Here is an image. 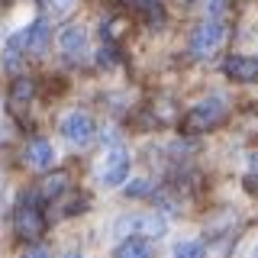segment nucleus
I'll return each mask as SVG.
<instances>
[{
  "mask_svg": "<svg viewBox=\"0 0 258 258\" xmlns=\"http://www.w3.org/2000/svg\"><path fill=\"white\" fill-rule=\"evenodd\" d=\"M113 232L119 239L126 236H142V239H161L168 232V223L161 213H126L113 223Z\"/></svg>",
  "mask_w": 258,
  "mask_h": 258,
  "instance_id": "1",
  "label": "nucleus"
},
{
  "mask_svg": "<svg viewBox=\"0 0 258 258\" xmlns=\"http://www.w3.org/2000/svg\"><path fill=\"white\" fill-rule=\"evenodd\" d=\"M226 23L223 20H204L190 32V55L194 58H213L226 42Z\"/></svg>",
  "mask_w": 258,
  "mask_h": 258,
  "instance_id": "2",
  "label": "nucleus"
},
{
  "mask_svg": "<svg viewBox=\"0 0 258 258\" xmlns=\"http://www.w3.org/2000/svg\"><path fill=\"white\" fill-rule=\"evenodd\" d=\"M226 116V100L223 97H207V100H200L197 107L187 110V116H184V133H207V129H213L216 123H223Z\"/></svg>",
  "mask_w": 258,
  "mask_h": 258,
  "instance_id": "3",
  "label": "nucleus"
},
{
  "mask_svg": "<svg viewBox=\"0 0 258 258\" xmlns=\"http://www.w3.org/2000/svg\"><path fill=\"white\" fill-rule=\"evenodd\" d=\"M13 226H16V232H20V239H39V236H42L45 223H42V213H39L36 200H32L29 194H23L20 204H16Z\"/></svg>",
  "mask_w": 258,
  "mask_h": 258,
  "instance_id": "4",
  "label": "nucleus"
},
{
  "mask_svg": "<svg viewBox=\"0 0 258 258\" xmlns=\"http://www.w3.org/2000/svg\"><path fill=\"white\" fill-rule=\"evenodd\" d=\"M97 174H100V184H103V187H119V184L129 177V152L119 149V145H113L107 155H103Z\"/></svg>",
  "mask_w": 258,
  "mask_h": 258,
  "instance_id": "5",
  "label": "nucleus"
},
{
  "mask_svg": "<svg viewBox=\"0 0 258 258\" xmlns=\"http://www.w3.org/2000/svg\"><path fill=\"white\" fill-rule=\"evenodd\" d=\"M61 136L68 142H75V145H87L97 136V126L84 110H75V113H68V116L61 119Z\"/></svg>",
  "mask_w": 258,
  "mask_h": 258,
  "instance_id": "6",
  "label": "nucleus"
},
{
  "mask_svg": "<svg viewBox=\"0 0 258 258\" xmlns=\"http://www.w3.org/2000/svg\"><path fill=\"white\" fill-rule=\"evenodd\" d=\"M48 39H52V32H48V23L45 20H36L32 26H26L23 32H16V36L10 39V42H16L20 48H26V52H45Z\"/></svg>",
  "mask_w": 258,
  "mask_h": 258,
  "instance_id": "7",
  "label": "nucleus"
},
{
  "mask_svg": "<svg viewBox=\"0 0 258 258\" xmlns=\"http://www.w3.org/2000/svg\"><path fill=\"white\" fill-rule=\"evenodd\" d=\"M223 71L226 78L239 81V84H252V81H258V58L255 55H229L223 61Z\"/></svg>",
  "mask_w": 258,
  "mask_h": 258,
  "instance_id": "8",
  "label": "nucleus"
},
{
  "mask_svg": "<svg viewBox=\"0 0 258 258\" xmlns=\"http://www.w3.org/2000/svg\"><path fill=\"white\" fill-rule=\"evenodd\" d=\"M58 48L68 58H81V55L87 52V32L81 29V26H68V29H61V36H58Z\"/></svg>",
  "mask_w": 258,
  "mask_h": 258,
  "instance_id": "9",
  "label": "nucleus"
},
{
  "mask_svg": "<svg viewBox=\"0 0 258 258\" xmlns=\"http://www.w3.org/2000/svg\"><path fill=\"white\" fill-rule=\"evenodd\" d=\"M152 255H155V248L142 236H126L116 245V252H113V258H152Z\"/></svg>",
  "mask_w": 258,
  "mask_h": 258,
  "instance_id": "10",
  "label": "nucleus"
},
{
  "mask_svg": "<svg viewBox=\"0 0 258 258\" xmlns=\"http://www.w3.org/2000/svg\"><path fill=\"white\" fill-rule=\"evenodd\" d=\"M26 161L32 168H52V161H55V149H52V142H45V139H32L29 142V149H26Z\"/></svg>",
  "mask_w": 258,
  "mask_h": 258,
  "instance_id": "11",
  "label": "nucleus"
},
{
  "mask_svg": "<svg viewBox=\"0 0 258 258\" xmlns=\"http://www.w3.org/2000/svg\"><path fill=\"white\" fill-rule=\"evenodd\" d=\"M68 187V174L58 171V174H48L42 181V197H58V194Z\"/></svg>",
  "mask_w": 258,
  "mask_h": 258,
  "instance_id": "12",
  "label": "nucleus"
},
{
  "mask_svg": "<svg viewBox=\"0 0 258 258\" xmlns=\"http://www.w3.org/2000/svg\"><path fill=\"white\" fill-rule=\"evenodd\" d=\"M174 258H207V252H204V242H197V239L177 242V248H174Z\"/></svg>",
  "mask_w": 258,
  "mask_h": 258,
  "instance_id": "13",
  "label": "nucleus"
},
{
  "mask_svg": "<svg viewBox=\"0 0 258 258\" xmlns=\"http://www.w3.org/2000/svg\"><path fill=\"white\" fill-rule=\"evenodd\" d=\"M10 97H13V103H26L29 97H32V81L16 78V81H13V87H10Z\"/></svg>",
  "mask_w": 258,
  "mask_h": 258,
  "instance_id": "14",
  "label": "nucleus"
},
{
  "mask_svg": "<svg viewBox=\"0 0 258 258\" xmlns=\"http://www.w3.org/2000/svg\"><path fill=\"white\" fill-rule=\"evenodd\" d=\"M20 52H23V48L16 45V42H10V45L4 48V68H7V71H20V64H23Z\"/></svg>",
  "mask_w": 258,
  "mask_h": 258,
  "instance_id": "15",
  "label": "nucleus"
},
{
  "mask_svg": "<svg viewBox=\"0 0 258 258\" xmlns=\"http://www.w3.org/2000/svg\"><path fill=\"white\" fill-rule=\"evenodd\" d=\"M204 10L210 20H223L229 13V0H204Z\"/></svg>",
  "mask_w": 258,
  "mask_h": 258,
  "instance_id": "16",
  "label": "nucleus"
},
{
  "mask_svg": "<svg viewBox=\"0 0 258 258\" xmlns=\"http://www.w3.org/2000/svg\"><path fill=\"white\" fill-rule=\"evenodd\" d=\"M116 58H119V55H116V48H113V45H103L100 52H97V64H100V68H113Z\"/></svg>",
  "mask_w": 258,
  "mask_h": 258,
  "instance_id": "17",
  "label": "nucleus"
},
{
  "mask_svg": "<svg viewBox=\"0 0 258 258\" xmlns=\"http://www.w3.org/2000/svg\"><path fill=\"white\" fill-rule=\"evenodd\" d=\"M149 190H152V184H149V181H142V177H139V181H133V184L126 187V194H129V197H145Z\"/></svg>",
  "mask_w": 258,
  "mask_h": 258,
  "instance_id": "18",
  "label": "nucleus"
},
{
  "mask_svg": "<svg viewBox=\"0 0 258 258\" xmlns=\"http://www.w3.org/2000/svg\"><path fill=\"white\" fill-rule=\"evenodd\" d=\"M23 258H52V255H48V248H42V245H36V248H29V252L23 255Z\"/></svg>",
  "mask_w": 258,
  "mask_h": 258,
  "instance_id": "19",
  "label": "nucleus"
},
{
  "mask_svg": "<svg viewBox=\"0 0 258 258\" xmlns=\"http://www.w3.org/2000/svg\"><path fill=\"white\" fill-rule=\"evenodd\" d=\"M129 7H149V4H155V0H126Z\"/></svg>",
  "mask_w": 258,
  "mask_h": 258,
  "instance_id": "20",
  "label": "nucleus"
},
{
  "mask_svg": "<svg viewBox=\"0 0 258 258\" xmlns=\"http://www.w3.org/2000/svg\"><path fill=\"white\" fill-rule=\"evenodd\" d=\"M252 171L258 174V152H255V155H252Z\"/></svg>",
  "mask_w": 258,
  "mask_h": 258,
  "instance_id": "21",
  "label": "nucleus"
},
{
  "mask_svg": "<svg viewBox=\"0 0 258 258\" xmlns=\"http://www.w3.org/2000/svg\"><path fill=\"white\" fill-rule=\"evenodd\" d=\"M64 258H84V255H78V252H71V255H64Z\"/></svg>",
  "mask_w": 258,
  "mask_h": 258,
  "instance_id": "22",
  "label": "nucleus"
},
{
  "mask_svg": "<svg viewBox=\"0 0 258 258\" xmlns=\"http://www.w3.org/2000/svg\"><path fill=\"white\" fill-rule=\"evenodd\" d=\"M252 258H258V245H255V248H252Z\"/></svg>",
  "mask_w": 258,
  "mask_h": 258,
  "instance_id": "23",
  "label": "nucleus"
}]
</instances>
